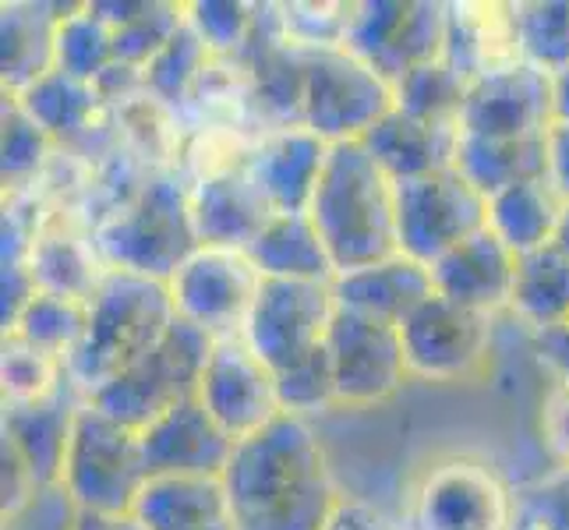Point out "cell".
I'll use <instances>...</instances> for the list:
<instances>
[{
  "instance_id": "4316f807",
  "label": "cell",
  "mask_w": 569,
  "mask_h": 530,
  "mask_svg": "<svg viewBox=\"0 0 569 530\" xmlns=\"http://www.w3.org/2000/svg\"><path fill=\"white\" fill-rule=\"evenodd\" d=\"M566 212V199L548 177L513 184L488 199V230L523 259L548 244H556V233Z\"/></svg>"
},
{
  "instance_id": "e0dca14e",
  "label": "cell",
  "mask_w": 569,
  "mask_h": 530,
  "mask_svg": "<svg viewBox=\"0 0 569 530\" xmlns=\"http://www.w3.org/2000/svg\"><path fill=\"white\" fill-rule=\"evenodd\" d=\"M149 478H223L233 442L199 397L173 403L139 431Z\"/></svg>"
},
{
  "instance_id": "ab89813d",
  "label": "cell",
  "mask_w": 569,
  "mask_h": 530,
  "mask_svg": "<svg viewBox=\"0 0 569 530\" xmlns=\"http://www.w3.org/2000/svg\"><path fill=\"white\" fill-rule=\"evenodd\" d=\"M517 523L520 530H569V467L517 496Z\"/></svg>"
},
{
  "instance_id": "8992f818",
  "label": "cell",
  "mask_w": 569,
  "mask_h": 530,
  "mask_svg": "<svg viewBox=\"0 0 569 530\" xmlns=\"http://www.w3.org/2000/svg\"><path fill=\"white\" fill-rule=\"evenodd\" d=\"M301 113L319 139L358 142L397 107L392 82L355 57L347 47H319L305 57Z\"/></svg>"
},
{
  "instance_id": "7a4b0ae2",
  "label": "cell",
  "mask_w": 569,
  "mask_h": 530,
  "mask_svg": "<svg viewBox=\"0 0 569 530\" xmlns=\"http://www.w3.org/2000/svg\"><path fill=\"white\" fill-rule=\"evenodd\" d=\"M308 216L329 251L337 277L400 251L397 181L379 167L361 139L329 146Z\"/></svg>"
},
{
  "instance_id": "ba28073f",
  "label": "cell",
  "mask_w": 569,
  "mask_h": 530,
  "mask_svg": "<svg viewBox=\"0 0 569 530\" xmlns=\"http://www.w3.org/2000/svg\"><path fill=\"white\" fill-rule=\"evenodd\" d=\"M485 227L488 199L457 167L397 181V244L407 259L431 269Z\"/></svg>"
},
{
  "instance_id": "83f0119b",
  "label": "cell",
  "mask_w": 569,
  "mask_h": 530,
  "mask_svg": "<svg viewBox=\"0 0 569 530\" xmlns=\"http://www.w3.org/2000/svg\"><path fill=\"white\" fill-rule=\"evenodd\" d=\"M43 4L4 8V82L22 96L53 71V39L64 14H47Z\"/></svg>"
},
{
  "instance_id": "484cf974",
  "label": "cell",
  "mask_w": 569,
  "mask_h": 530,
  "mask_svg": "<svg viewBox=\"0 0 569 530\" xmlns=\"http://www.w3.org/2000/svg\"><path fill=\"white\" fill-rule=\"evenodd\" d=\"M453 167L485 199H492L513 184L548 177V131L523 134V139H485V134L460 131Z\"/></svg>"
},
{
  "instance_id": "8fae6325",
  "label": "cell",
  "mask_w": 569,
  "mask_h": 530,
  "mask_svg": "<svg viewBox=\"0 0 569 530\" xmlns=\"http://www.w3.org/2000/svg\"><path fill=\"white\" fill-rule=\"evenodd\" d=\"M262 283V272L244 251L199 248L167 280L173 316L209 332L212 340L241 337L248 308Z\"/></svg>"
},
{
  "instance_id": "f546056e",
  "label": "cell",
  "mask_w": 569,
  "mask_h": 530,
  "mask_svg": "<svg viewBox=\"0 0 569 530\" xmlns=\"http://www.w3.org/2000/svg\"><path fill=\"white\" fill-rule=\"evenodd\" d=\"M117 64L113 57V29L92 8H78L64 14L53 39V68L64 71L74 82H100Z\"/></svg>"
},
{
  "instance_id": "f6af8a7d",
  "label": "cell",
  "mask_w": 569,
  "mask_h": 530,
  "mask_svg": "<svg viewBox=\"0 0 569 530\" xmlns=\"http://www.w3.org/2000/svg\"><path fill=\"white\" fill-rule=\"evenodd\" d=\"M548 181L569 206V121H556L548 128Z\"/></svg>"
},
{
  "instance_id": "52a82bcc",
  "label": "cell",
  "mask_w": 569,
  "mask_h": 530,
  "mask_svg": "<svg viewBox=\"0 0 569 530\" xmlns=\"http://www.w3.org/2000/svg\"><path fill=\"white\" fill-rule=\"evenodd\" d=\"M100 248L107 251L113 269L167 283L188 254L199 251L191 199L170 181L149 184L139 199L103 227Z\"/></svg>"
},
{
  "instance_id": "2e32d148",
  "label": "cell",
  "mask_w": 569,
  "mask_h": 530,
  "mask_svg": "<svg viewBox=\"0 0 569 530\" xmlns=\"http://www.w3.org/2000/svg\"><path fill=\"white\" fill-rule=\"evenodd\" d=\"M552 124H556L552 74L527 61L506 64L475 78L460 107V131L485 134V139L545 134Z\"/></svg>"
},
{
  "instance_id": "7402d4cb",
  "label": "cell",
  "mask_w": 569,
  "mask_h": 530,
  "mask_svg": "<svg viewBox=\"0 0 569 530\" xmlns=\"http://www.w3.org/2000/svg\"><path fill=\"white\" fill-rule=\"evenodd\" d=\"M329 156V142L308 128H290L269 139L244 167L277 212H308Z\"/></svg>"
},
{
  "instance_id": "4fadbf2b",
  "label": "cell",
  "mask_w": 569,
  "mask_h": 530,
  "mask_svg": "<svg viewBox=\"0 0 569 530\" xmlns=\"http://www.w3.org/2000/svg\"><path fill=\"white\" fill-rule=\"evenodd\" d=\"M449 14L439 4H361L347 18L343 47L397 86L407 71L439 61L446 50Z\"/></svg>"
},
{
  "instance_id": "603a6c76",
  "label": "cell",
  "mask_w": 569,
  "mask_h": 530,
  "mask_svg": "<svg viewBox=\"0 0 569 530\" xmlns=\"http://www.w3.org/2000/svg\"><path fill=\"white\" fill-rule=\"evenodd\" d=\"M457 139L460 124L421 121V117L392 107L361 142L392 181H407V177H425L453 167Z\"/></svg>"
},
{
  "instance_id": "c3c4849f",
  "label": "cell",
  "mask_w": 569,
  "mask_h": 530,
  "mask_svg": "<svg viewBox=\"0 0 569 530\" xmlns=\"http://www.w3.org/2000/svg\"><path fill=\"white\" fill-rule=\"evenodd\" d=\"M74 530H146L131 513L128 517H100V513H78Z\"/></svg>"
},
{
  "instance_id": "681fc988",
  "label": "cell",
  "mask_w": 569,
  "mask_h": 530,
  "mask_svg": "<svg viewBox=\"0 0 569 530\" xmlns=\"http://www.w3.org/2000/svg\"><path fill=\"white\" fill-rule=\"evenodd\" d=\"M552 89H556V121H569V68L552 74Z\"/></svg>"
},
{
  "instance_id": "8d00e7d4",
  "label": "cell",
  "mask_w": 569,
  "mask_h": 530,
  "mask_svg": "<svg viewBox=\"0 0 569 530\" xmlns=\"http://www.w3.org/2000/svg\"><path fill=\"white\" fill-rule=\"evenodd\" d=\"M184 18L178 8H160V4H142V11L124 22L121 29H113V57L117 64H149L173 36L181 32Z\"/></svg>"
},
{
  "instance_id": "f907efd6",
  "label": "cell",
  "mask_w": 569,
  "mask_h": 530,
  "mask_svg": "<svg viewBox=\"0 0 569 530\" xmlns=\"http://www.w3.org/2000/svg\"><path fill=\"white\" fill-rule=\"evenodd\" d=\"M556 248H562L569 254V206L562 212V223H559V233H556Z\"/></svg>"
},
{
  "instance_id": "cb8c5ba5",
  "label": "cell",
  "mask_w": 569,
  "mask_h": 530,
  "mask_svg": "<svg viewBox=\"0 0 569 530\" xmlns=\"http://www.w3.org/2000/svg\"><path fill=\"white\" fill-rule=\"evenodd\" d=\"M244 254L262 272V280H337V269L308 212H277Z\"/></svg>"
},
{
  "instance_id": "7c38bea8",
  "label": "cell",
  "mask_w": 569,
  "mask_h": 530,
  "mask_svg": "<svg viewBox=\"0 0 569 530\" xmlns=\"http://www.w3.org/2000/svg\"><path fill=\"white\" fill-rule=\"evenodd\" d=\"M415 530H517V496L492 467L478 460H442L421 478Z\"/></svg>"
},
{
  "instance_id": "9a60e30c",
  "label": "cell",
  "mask_w": 569,
  "mask_h": 530,
  "mask_svg": "<svg viewBox=\"0 0 569 530\" xmlns=\"http://www.w3.org/2000/svg\"><path fill=\"white\" fill-rule=\"evenodd\" d=\"M199 403L233 442L254 436L283 414L277 376L241 337L212 343L199 382Z\"/></svg>"
},
{
  "instance_id": "bcb514c9",
  "label": "cell",
  "mask_w": 569,
  "mask_h": 530,
  "mask_svg": "<svg viewBox=\"0 0 569 530\" xmlns=\"http://www.w3.org/2000/svg\"><path fill=\"white\" fill-rule=\"evenodd\" d=\"M538 350H541V358L552 364L559 376L566 379V386H569V322L538 329Z\"/></svg>"
},
{
  "instance_id": "60d3db41",
  "label": "cell",
  "mask_w": 569,
  "mask_h": 530,
  "mask_svg": "<svg viewBox=\"0 0 569 530\" xmlns=\"http://www.w3.org/2000/svg\"><path fill=\"white\" fill-rule=\"evenodd\" d=\"M47 152V131L26 113L22 103L4 107V181H26Z\"/></svg>"
},
{
  "instance_id": "30bf717a",
  "label": "cell",
  "mask_w": 569,
  "mask_h": 530,
  "mask_svg": "<svg viewBox=\"0 0 569 530\" xmlns=\"http://www.w3.org/2000/svg\"><path fill=\"white\" fill-rule=\"evenodd\" d=\"M407 371L428 382L478 376L492 347V316L431 293L400 322Z\"/></svg>"
},
{
  "instance_id": "836d02e7",
  "label": "cell",
  "mask_w": 569,
  "mask_h": 530,
  "mask_svg": "<svg viewBox=\"0 0 569 530\" xmlns=\"http://www.w3.org/2000/svg\"><path fill=\"white\" fill-rule=\"evenodd\" d=\"M517 47L527 64L548 74L569 68V4H523L513 8Z\"/></svg>"
},
{
  "instance_id": "e575fe53",
  "label": "cell",
  "mask_w": 569,
  "mask_h": 530,
  "mask_svg": "<svg viewBox=\"0 0 569 530\" xmlns=\"http://www.w3.org/2000/svg\"><path fill=\"white\" fill-rule=\"evenodd\" d=\"M29 269H32L36 290L61 293V298H74V301H89L92 290L103 280V277H96L92 266L82 259V251L74 248V241H61V238H47L32 244Z\"/></svg>"
},
{
  "instance_id": "d4e9b609",
  "label": "cell",
  "mask_w": 569,
  "mask_h": 530,
  "mask_svg": "<svg viewBox=\"0 0 569 530\" xmlns=\"http://www.w3.org/2000/svg\"><path fill=\"white\" fill-rule=\"evenodd\" d=\"M131 517L146 530H216L230 523L223 478H149Z\"/></svg>"
},
{
  "instance_id": "7bdbcfd3",
  "label": "cell",
  "mask_w": 569,
  "mask_h": 530,
  "mask_svg": "<svg viewBox=\"0 0 569 530\" xmlns=\"http://www.w3.org/2000/svg\"><path fill=\"white\" fill-rule=\"evenodd\" d=\"M78 509L68 499L61 484L53 488H39V492L14 513L4 517V530H74Z\"/></svg>"
},
{
  "instance_id": "5bb4252c",
  "label": "cell",
  "mask_w": 569,
  "mask_h": 530,
  "mask_svg": "<svg viewBox=\"0 0 569 530\" xmlns=\"http://www.w3.org/2000/svg\"><path fill=\"white\" fill-rule=\"evenodd\" d=\"M326 350L337 376V403L343 407L386 403L410 376L400 326L358 316V311L337 308L326 332Z\"/></svg>"
},
{
  "instance_id": "6da1fadb",
  "label": "cell",
  "mask_w": 569,
  "mask_h": 530,
  "mask_svg": "<svg viewBox=\"0 0 569 530\" xmlns=\"http://www.w3.org/2000/svg\"><path fill=\"white\" fill-rule=\"evenodd\" d=\"M223 488L233 530H326L340 502L316 431L293 414L233 446Z\"/></svg>"
},
{
  "instance_id": "ffe728a7",
  "label": "cell",
  "mask_w": 569,
  "mask_h": 530,
  "mask_svg": "<svg viewBox=\"0 0 569 530\" xmlns=\"http://www.w3.org/2000/svg\"><path fill=\"white\" fill-rule=\"evenodd\" d=\"M71 389L74 382L68 379V386L61 382L47 400L4 407V442L22 457L36 488L61 484L74 414L82 407L71 400Z\"/></svg>"
},
{
  "instance_id": "b9f144b4",
  "label": "cell",
  "mask_w": 569,
  "mask_h": 530,
  "mask_svg": "<svg viewBox=\"0 0 569 530\" xmlns=\"http://www.w3.org/2000/svg\"><path fill=\"white\" fill-rule=\"evenodd\" d=\"M188 26L202 39L209 50H233L244 43L251 14L244 4H230V0H209V4L188 8Z\"/></svg>"
},
{
  "instance_id": "44dd1931",
  "label": "cell",
  "mask_w": 569,
  "mask_h": 530,
  "mask_svg": "<svg viewBox=\"0 0 569 530\" xmlns=\"http://www.w3.org/2000/svg\"><path fill=\"white\" fill-rule=\"evenodd\" d=\"M431 293H436L431 269L407 259L400 251L389 254L382 262L340 272V277L332 280L337 308L358 311V316L379 319L389 326H400L425 298H431Z\"/></svg>"
},
{
  "instance_id": "1f68e13d",
  "label": "cell",
  "mask_w": 569,
  "mask_h": 530,
  "mask_svg": "<svg viewBox=\"0 0 569 530\" xmlns=\"http://www.w3.org/2000/svg\"><path fill=\"white\" fill-rule=\"evenodd\" d=\"M392 89H397V107L403 113H415L421 121L460 124V107L467 100L470 82L446 57H439V61L407 71Z\"/></svg>"
},
{
  "instance_id": "7dc6e473",
  "label": "cell",
  "mask_w": 569,
  "mask_h": 530,
  "mask_svg": "<svg viewBox=\"0 0 569 530\" xmlns=\"http://www.w3.org/2000/svg\"><path fill=\"white\" fill-rule=\"evenodd\" d=\"M326 530H382V523H379V517L371 513L365 502L340 499L337 509H332Z\"/></svg>"
},
{
  "instance_id": "d6a6232c",
  "label": "cell",
  "mask_w": 569,
  "mask_h": 530,
  "mask_svg": "<svg viewBox=\"0 0 569 530\" xmlns=\"http://www.w3.org/2000/svg\"><path fill=\"white\" fill-rule=\"evenodd\" d=\"M26 113L43 128L47 134H61V131H74L86 124V117L92 113L96 92L86 82H74L64 71H50L47 78H39L32 89L22 92Z\"/></svg>"
},
{
  "instance_id": "d590c367",
  "label": "cell",
  "mask_w": 569,
  "mask_h": 530,
  "mask_svg": "<svg viewBox=\"0 0 569 530\" xmlns=\"http://www.w3.org/2000/svg\"><path fill=\"white\" fill-rule=\"evenodd\" d=\"M277 392H280L283 414H293V418H305L311 410L337 403V376H332L326 343L305 353V358L293 361L290 368L277 371Z\"/></svg>"
},
{
  "instance_id": "9c48e42d",
  "label": "cell",
  "mask_w": 569,
  "mask_h": 530,
  "mask_svg": "<svg viewBox=\"0 0 569 530\" xmlns=\"http://www.w3.org/2000/svg\"><path fill=\"white\" fill-rule=\"evenodd\" d=\"M337 316L332 283L311 280H262L248 308L241 340L272 368V376L326 343Z\"/></svg>"
},
{
  "instance_id": "ee69618b",
  "label": "cell",
  "mask_w": 569,
  "mask_h": 530,
  "mask_svg": "<svg viewBox=\"0 0 569 530\" xmlns=\"http://www.w3.org/2000/svg\"><path fill=\"white\" fill-rule=\"evenodd\" d=\"M541 428H545L548 446H552V453L569 467V386H562L556 397L548 400Z\"/></svg>"
},
{
  "instance_id": "f1b7e54d",
  "label": "cell",
  "mask_w": 569,
  "mask_h": 530,
  "mask_svg": "<svg viewBox=\"0 0 569 530\" xmlns=\"http://www.w3.org/2000/svg\"><path fill=\"white\" fill-rule=\"evenodd\" d=\"M509 308L538 329L569 322V254L548 244L517 259V283Z\"/></svg>"
},
{
  "instance_id": "74e56055",
  "label": "cell",
  "mask_w": 569,
  "mask_h": 530,
  "mask_svg": "<svg viewBox=\"0 0 569 530\" xmlns=\"http://www.w3.org/2000/svg\"><path fill=\"white\" fill-rule=\"evenodd\" d=\"M61 382L64 379H57L53 358L32 350L18 337H8V343H4V400H8V407L47 400Z\"/></svg>"
},
{
  "instance_id": "277c9868",
  "label": "cell",
  "mask_w": 569,
  "mask_h": 530,
  "mask_svg": "<svg viewBox=\"0 0 569 530\" xmlns=\"http://www.w3.org/2000/svg\"><path fill=\"white\" fill-rule=\"evenodd\" d=\"M149 481L139 431L107 418L89 400L78 407L61 488L78 513L128 517Z\"/></svg>"
},
{
  "instance_id": "d6986e66",
  "label": "cell",
  "mask_w": 569,
  "mask_h": 530,
  "mask_svg": "<svg viewBox=\"0 0 569 530\" xmlns=\"http://www.w3.org/2000/svg\"><path fill=\"white\" fill-rule=\"evenodd\" d=\"M272 216L277 209L266 202V194L248 177V170L206 177L191 194V223L199 248L248 251V244L259 238Z\"/></svg>"
},
{
  "instance_id": "4dcf8cb0",
  "label": "cell",
  "mask_w": 569,
  "mask_h": 530,
  "mask_svg": "<svg viewBox=\"0 0 569 530\" xmlns=\"http://www.w3.org/2000/svg\"><path fill=\"white\" fill-rule=\"evenodd\" d=\"M86 316H89L86 301L36 290L32 301L22 308V316H18V322L11 326L8 337H18L32 350L47 353V358L57 361V358H68V353L78 347V340H82Z\"/></svg>"
},
{
  "instance_id": "f35d334b",
  "label": "cell",
  "mask_w": 569,
  "mask_h": 530,
  "mask_svg": "<svg viewBox=\"0 0 569 530\" xmlns=\"http://www.w3.org/2000/svg\"><path fill=\"white\" fill-rule=\"evenodd\" d=\"M206 43L199 36H194V29L184 22L181 32L170 39V43L152 57V61L146 64V78H149V86L160 92V96H178L184 86H188V78L199 71L202 64V57H206Z\"/></svg>"
},
{
  "instance_id": "5b68a950",
  "label": "cell",
  "mask_w": 569,
  "mask_h": 530,
  "mask_svg": "<svg viewBox=\"0 0 569 530\" xmlns=\"http://www.w3.org/2000/svg\"><path fill=\"white\" fill-rule=\"evenodd\" d=\"M212 337L184 319H173L163 340L146 350L139 361L117 371L110 382L89 392V403L107 418L134 431L152 424L173 403L199 397V382L212 353Z\"/></svg>"
},
{
  "instance_id": "ac0fdd59",
  "label": "cell",
  "mask_w": 569,
  "mask_h": 530,
  "mask_svg": "<svg viewBox=\"0 0 569 530\" xmlns=\"http://www.w3.org/2000/svg\"><path fill=\"white\" fill-rule=\"evenodd\" d=\"M431 283H436V293H442V298L492 316V311L513 301L517 254L485 227L457 248H449L431 266Z\"/></svg>"
},
{
  "instance_id": "3957f363",
  "label": "cell",
  "mask_w": 569,
  "mask_h": 530,
  "mask_svg": "<svg viewBox=\"0 0 569 530\" xmlns=\"http://www.w3.org/2000/svg\"><path fill=\"white\" fill-rule=\"evenodd\" d=\"M86 308V332L64 358V376L86 392L100 389L117 371L139 361L178 319L163 280H149L124 269L103 272Z\"/></svg>"
}]
</instances>
